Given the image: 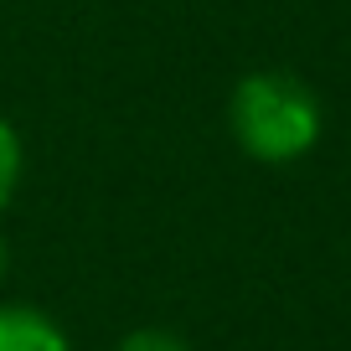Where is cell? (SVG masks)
Returning a JSON list of instances; mask_svg holds the SVG:
<instances>
[{
	"instance_id": "cell-3",
	"label": "cell",
	"mask_w": 351,
	"mask_h": 351,
	"mask_svg": "<svg viewBox=\"0 0 351 351\" xmlns=\"http://www.w3.org/2000/svg\"><path fill=\"white\" fill-rule=\"evenodd\" d=\"M21 176H26V140H21V130L0 114V212L16 202Z\"/></svg>"
},
{
	"instance_id": "cell-1",
	"label": "cell",
	"mask_w": 351,
	"mask_h": 351,
	"mask_svg": "<svg viewBox=\"0 0 351 351\" xmlns=\"http://www.w3.org/2000/svg\"><path fill=\"white\" fill-rule=\"evenodd\" d=\"M326 114L315 88L289 67H253L228 93V134L258 165H295L320 145Z\"/></svg>"
},
{
	"instance_id": "cell-5",
	"label": "cell",
	"mask_w": 351,
	"mask_h": 351,
	"mask_svg": "<svg viewBox=\"0 0 351 351\" xmlns=\"http://www.w3.org/2000/svg\"><path fill=\"white\" fill-rule=\"evenodd\" d=\"M5 274H11V243H5V232H0V285H5Z\"/></svg>"
},
{
	"instance_id": "cell-2",
	"label": "cell",
	"mask_w": 351,
	"mask_h": 351,
	"mask_svg": "<svg viewBox=\"0 0 351 351\" xmlns=\"http://www.w3.org/2000/svg\"><path fill=\"white\" fill-rule=\"evenodd\" d=\"M0 351H73V341L47 310L0 305Z\"/></svg>"
},
{
	"instance_id": "cell-4",
	"label": "cell",
	"mask_w": 351,
	"mask_h": 351,
	"mask_svg": "<svg viewBox=\"0 0 351 351\" xmlns=\"http://www.w3.org/2000/svg\"><path fill=\"white\" fill-rule=\"evenodd\" d=\"M119 351H191V341L165 330V326H134L130 336L119 341Z\"/></svg>"
}]
</instances>
